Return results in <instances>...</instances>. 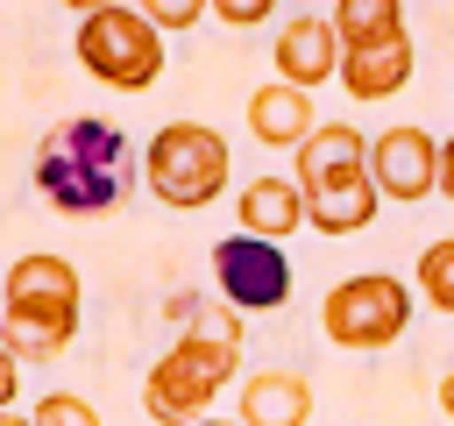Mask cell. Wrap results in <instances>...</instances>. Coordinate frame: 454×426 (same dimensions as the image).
Returning <instances> with one entry per match:
<instances>
[{"mask_svg": "<svg viewBox=\"0 0 454 426\" xmlns=\"http://www.w3.org/2000/svg\"><path fill=\"white\" fill-rule=\"evenodd\" d=\"M241 369V327L234 320H199L192 334H177L149 376H142V412L156 426H199L213 419V398L234 383Z\"/></svg>", "mask_w": 454, "mask_h": 426, "instance_id": "6da1fadb", "label": "cell"}, {"mask_svg": "<svg viewBox=\"0 0 454 426\" xmlns=\"http://www.w3.org/2000/svg\"><path fill=\"white\" fill-rule=\"evenodd\" d=\"M128 135L106 121H64L35 149V192L57 213H106L128 199Z\"/></svg>", "mask_w": 454, "mask_h": 426, "instance_id": "7a4b0ae2", "label": "cell"}, {"mask_svg": "<svg viewBox=\"0 0 454 426\" xmlns=\"http://www.w3.org/2000/svg\"><path fill=\"white\" fill-rule=\"evenodd\" d=\"M298 192H305V220L319 234H362L376 220V178H369V135L348 121L312 128V142L298 149Z\"/></svg>", "mask_w": 454, "mask_h": 426, "instance_id": "3957f363", "label": "cell"}, {"mask_svg": "<svg viewBox=\"0 0 454 426\" xmlns=\"http://www.w3.org/2000/svg\"><path fill=\"white\" fill-rule=\"evenodd\" d=\"M78 270L50 248L14 256L7 270V312H0V341L14 348V362H57L78 334Z\"/></svg>", "mask_w": 454, "mask_h": 426, "instance_id": "277c9868", "label": "cell"}, {"mask_svg": "<svg viewBox=\"0 0 454 426\" xmlns=\"http://www.w3.org/2000/svg\"><path fill=\"white\" fill-rule=\"evenodd\" d=\"M227 170H234V149H227V135L206 128V121H170V128H156L149 149H142V185H149L163 206H177V213L213 206V199L227 192Z\"/></svg>", "mask_w": 454, "mask_h": 426, "instance_id": "5b68a950", "label": "cell"}, {"mask_svg": "<svg viewBox=\"0 0 454 426\" xmlns=\"http://www.w3.org/2000/svg\"><path fill=\"white\" fill-rule=\"evenodd\" d=\"M71 50H78V64H85L99 85H114V92H142V85L163 78V28H156L135 0L85 14L78 36H71Z\"/></svg>", "mask_w": 454, "mask_h": 426, "instance_id": "8992f818", "label": "cell"}, {"mask_svg": "<svg viewBox=\"0 0 454 426\" xmlns=\"http://www.w3.org/2000/svg\"><path fill=\"white\" fill-rule=\"evenodd\" d=\"M319 327H326L333 348L376 355V348H390L411 327V284L404 277H383V270H355V277H340L319 298Z\"/></svg>", "mask_w": 454, "mask_h": 426, "instance_id": "52a82bcc", "label": "cell"}, {"mask_svg": "<svg viewBox=\"0 0 454 426\" xmlns=\"http://www.w3.org/2000/svg\"><path fill=\"white\" fill-rule=\"evenodd\" d=\"M213 284L234 312H277L291 298V256H284V241H255L234 227L213 248Z\"/></svg>", "mask_w": 454, "mask_h": 426, "instance_id": "ba28073f", "label": "cell"}, {"mask_svg": "<svg viewBox=\"0 0 454 426\" xmlns=\"http://www.w3.org/2000/svg\"><path fill=\"white\" fill-rule=\"evenodd\" d=\"M369 178H376V192H383V199L411 206V199L440 192V142H433L426 128L397 121V128H383V135L369 142Z\"/></svg>", "mask_w": 454, "mask_h": 426, "instance_id": "9c48e42d", "label": "cell"}, {"mask_svg": "<svg viewBox=\"0 0 454 426\" xmlns=\"http://www.w3.org/2000/svg\"><path fill=\"white\" fill-rule=\"evenodd\" d=\"M277 78L298 85V92H319L326 78H340V36H333V14H291L277 28Z\"/></svg>", "mask_w": 454, "mask_h": 426, "instance_id": "30bf717a", "label": "cell"}, {"mask_svg": "<svg viewBox=\"0 0 454 426\" xmlns=\"http://www.w3.org/2000/svg\"><path fill=\"white\" fill-rule=\"evenodd\" d=\"M411 64H419L411 36H390V43H369V50H340V85H348V99L376 106V99L411 85Z\"/></svg>", "mask_w": 454, "mask_h": 426, "instance_id": "8fae6325", "label": "cell"}, {"mask_svg": "<svg viewBox=\"0 0 454 426\" xmlns=\"http://www.w3.org/2000/svg\"><path fill=\"white\" fill-rule=\"evenodd\" d=\"M312 128H319L312 92H298V85H284V78H270V85L248 92V135H255V142H270V149H305Z\"/></svg>", "mask_w": 454, "mask_h": 426, "instance_id": "7c38bea8", "label": "cell"}, {"mask_svg": "<svg viewBox=\"0 0 454 426\" xmlns=\"http://www.w3.org/2000/svg\"><path fill=\"white\" fill-rule=\"evenodd\" d=\"M234 220H241V234H255V241H291L298 227H312L298 178H248L241 199H234Z\"/></svg>", "mask_w": 454, "mask_h": 426, "instance_id": "4fadbf2b", "label": "cell"}, {"mask_svg": "<svg viewBox=\"0 0 454 426\" xmlns=\"http://www.w3.org/2000/svg\"><path fill=\"white\" fill-rule=\"evenodd\" d=\"M241 426H305L312 419V383L298 369H255L241 376Z\"/></svg>", "mask_w": 454, "mask_h": 426, "instance_id": "5bb4252c", "label": "cell"}, {"mask_svg": "<svg viewBox=\"0 0 454 426\" xmlns=\"http://www.w3.org/2000/svg\"><path fill=\"white\" fill-rule=\"evenodd\" d=\"M333 36H340V50L390 43V36H404V0H340L333 7Z\"/></svg>", "mask_w": 454, "mask_h": 426, "instance_id": "9a60e30c", "label": "cell"}, {"mask_svg": "<svg viewBox=\"0 0 454 426\" xmlns=\"http://www.w3.org/2000/svg\"><path fill=\"white\" fill-rule=\"evenodd\" d=\"M419 298L433 305V312H447L454 320V234H440V241H426L419 248Z\"/></svg>", "mask_w": 454, "mask_h": 426, "instance_id": "2e32d148", "label": "cell"}, {"mask_svg": "<svg viewBox=\"0 0 454 426\" xmlns=\"http://www.w3.org/2000/svg\"><path fill=\"white\" fill-rule=\"evenodd\" d=\"M28 426H99V412H92L78 390H43L35 412H28Z\"/></svg>", "mask_w": 454, "mask_h": 426, "instance_id": "e0dca14e", "label": "cell"}, {"mask_svg": "<svg viewBox=\"0 0 454 426\" xmlns=\"http://www.w3.org/2000/svg\"><path fill=\"white\" fill-rule=\"evenodd\" d=\"M135 7H142V14H149L163 36H177V28H192V21H199L213 0H135Z\"/></svg>", "mask_w": 454, "mask_h": 426, "instance_id": "ac0fdd59", "label": "cell"}, {"mask_svg": "<svg viewBox=\"0 0 454 426\" xmlns=\"http://www.w3.org/2000/svg\"><path fill=\"white\" fill-rule=\"evenodd\" d=\"M270 7H277V0H213V14H220L227 28H255V21H270Z\"/></svg>", "mask_w": 454, "mask_h": 426, "instance_id": "d6986e66", "label": "cell"}, {"mask_svg": "<svg viewBox=\"0 0 454 426\" xmlns=\"http://www.w3.org/2000/svg\"><path fill=\"white\" fill-rule=\"evenodd\" d=\"M14 390H21V362H14V348L0 341V412H14Z\"/></svg>", "mask_w": 454, "mask_h": 426, "instance_id": "ffe728a7", "label": "cell"}, {"mask_svg": "<svg viewBox=\"0 0 454 426\" xmlns=\"http://www.w3.org/2000/svg\"><path fill=\"white\" fill-rule=\"evenodd\" d=\"M440 192H447V199H454V135H447V142H440Z\"/></svg>", "mask_w": 454, "mask_h": 426, "instance_id": "44dd1931", "label": "cell"}, {"mask_svg": "<svg viewBox=\"0 0 454 426\" xmlns=\"http://www.w3.org/2000/svg\"><path fill=\"white\" fill-rule=\"evenodd\" d=\"M64 7H71V14L85 21V14H99V7H121V0H64Z\"/></svg>", "mask_w": 454, "mask_h": 426, "instance_id": "7402d4cb", "label": "cell"}, {"mask_svg": "<svg viewBox=\"0 0 454 426\" xmlns=\"http://www.w3.org/2000/svg\"><path fill=\"white\" fill-rule=\"evenodd\" d=\"M440 412H447V419H454V369H447V376H440Z\"/></svg>", "mask_w": 454, "mask_h": 426, "instance_id": "603a6c76", "label": "cell"}, {"mask_svg": "<svg viewBox=\"0 0 454 426\" xmlns=\"http://www.w3.org/2000/svg\"><path fill=\"white\" fill-rule=\"evenodd\" d=\"M0 426H28V419H21V412H0Z\"/></svg>", "mask_w": 454, "mask_h": 426, "instance_id": "cb8c5ba5", "label": "cell"}, {"mask_svg": "<svg viewBox=\"0 0 454 426\" xmlns=\"http://www.w3.org/2000/svg\"><path fill=\"white\" fill-rule=\"evenodd\" d=\"M199 426H241V419H199Z\"/></svg>", "mask_w": 454, "mask_h": 426, "instance_id": "d4e9b609", "label": "cell"}, {"mask_svg": "<svg viewBox=\"0 0 454 426\" xmlns=\"http://www.w3.org/2000/svg\"><path fill=\"white\" fill-rule=\"evenodd\" d=\"M0 312H7V277H0Z\"/></svg>", "mask_w": 454, "mask_h": 426, "instance_id": "484cf974", "label": "cell"}]
</instances>
